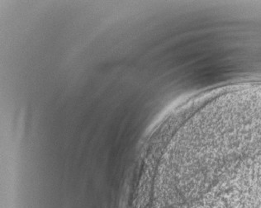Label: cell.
Masks as SVG:
<instances>
[{
	"instance_id": "6da1fadb",
	"label": "cell",
	"mask_w": 261,
	"mask_h": 208,
	"mask_svg": "<svg viewBox=\"0 0 261 208\" xmlns=\"http://www.w3.org/2000/svg\"><path fill=\"white\" fill-rule=\"evenodd\" d=\"M226 102L218 171L193 206L261 208V94L236 93Z\"/></svg>"
}]
</instances>
